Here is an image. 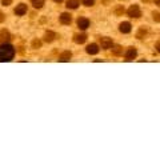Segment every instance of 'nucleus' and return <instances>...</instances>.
Here are the masks:
<instances>
[{"instance_id": "f257e3e1", "label": "nucleus", "mask_w": 160, "mask_h": 160, "mask_svg": "<svg viewBox=\"0 0 160 160\" xmlns=\"http://www.w3.org/2000/svg\"><path fill=\"white\" fill-rule=\"evenodd\" d=\"M15 56V48L9 44H2L0 46V62H11Z\"/></svg>"}, {"instance_id": "f03ea898", "label": "nucleus", "mask_w": 160, "mask_h": 160, "mask_svg": "<svg viewBox=\"0 0 160 160\" xmlns=\"http://www.w3.org/2000/svg\"><path fill=\"white\" fill-rule=\"evenodd\" d=\"M128 16H131V18H140L142 16V11H140V8L139 6H136V4H133V6H131L128 8Z\"/></svg>"}, {"instance_id": "7ed1b4c3", "label": "nucleus", "mask_w": 160, "mask_h": 160, "mask_svg": "<svg viewBox=\"0 0 160 160\" xmlns=\"http://www.w3.org/2000/svg\"><path fill=\"white\" fill-rule=\"evenodd\" d=\"M100 47L103 49H108L112 47V40L109 38H100Z\"/></svg>"}, {"instance_id": "20e7f679", "label": "nucleus", "mask_w": 160, "mask_h": 160, "mask_svg": "<svg viewBox=\"0 0 160 160\" xmlns=\"http://www.w3.org/2000/svg\"><path fill=\"white\" fill-rule=\"evenodd\" d=\"M78 27L80 29H87L89 27V20L87 18H79V20H78Z\"/></svg>"}, {"instance_id": "39448f33", "label": "nucleus", "mask_w": 160, "mask_h": 160, "mask_svg": "<svg viewBox=\"0 0 160 160\" xmlns=\"http://www.w3.org/2000/svg\"><path fill=\"white\" fill-rule=\"evenodd\" d=\"M119 29H120V32L122 33H129L131 32V24H129L128 22H123L119 26Z\"/></svg>"}, {"instance_id": "423d86ee", "label": "nucleus", "mask_w": 160, "mask_h": 160, "mask_svg": "<svg viewBox=\"0 0 160 160\" xmlns=\"http://www.w3.org/2000/svg\"><path fill=\"white\" fill-rule=\"evenodd\" d=\"M27 12V6L26 4H19V6H16V8H15V13L19 15V16H23L24 13Z\"/></svg>"}, {"instance_id": "0eeeda50", "label": "nucleus", "mask_w": 160, "mask_h": 160, "mask_svg": "<svg viewBox=\"0 0 160 160\" xmlns=\"http://www.w3.org/2000/svg\"><path fill=\"white\" fill-rule=\"evenodd\" d=\"M9 39H11V35L7 29H3V31H0V42L2 43H7L9 42Z\"/></svg>"}, {"instance_id": "6e6552de", "label": "nucleus", "mask_w": 160, "mask_h": 160, "mask_svg": "<svg viewBox=\"0 0 160 160\" xmlns=\"http://www.w3.org/2000/svg\"><path fill=\"white\" fill-rule=\"evenodd\" d=\"M136 55H138V51L135 48H128L127 49V52H126V59L127 60H133L135 58H136Z\"/></svg>"}, {"instance_id": "1a4fd4ad", "label": "nucleus", "mask_w": 160, "mask_h": 160, "mask_svg": "<svg viewBox=\"0 0 160 160\" xmlns=\"http://www.w3.org/2000/svg\"><path fill=\"white\" fill-rule=\"evenodd\" d=\"M71 22H72V18H71V15H69V13L64 12V13L60 15V23H62V24H69Z\"/></svg>"}, {"instance_id": "9d476101", "label": "nucleus", "mask_w": 160, "mask_h": 160, "mask_svg": "<svg viewBox=\"0 0 160 160\" xmlns=\"http://www.w3.org/2000/svg\"><path fill=\"white\" fill-rule=\"evenodd\" d=\"M86 51L89 55H96L99 52V47H98V44H89V46L86 48Z\"/></svg>"}, {"instance_id": "9b49d317", "label": "nucleus", "mask_w": 160, "mask_h": 160, "mask_svg": "<svg viewBox=\"0 0 160 160\" xmlns=\"http://www.w3.org/2000/svg\"><path fill=\"white\" fill-rule=\"evenodd\" d=\"M71 58H72V53L69 52V51H66V52H63L59 56V62H69Z\"/></svg>"}, {"instance_id": "f8f14e48", "label": "nucleus", "mask_w": 160, "mask_h": 160, "mask_svg": "<svg viewBox=\"0 0 160 160\" xmlns=\"http://www.w3.org/2000/svg\"><path fill=\"white\" fill-rule=\"evenodd\" d=\"M87 40V36L84 33H82V35H76V36L73 38V42L75 43H78V44H83L84 42Z\"/></svg>"}, {"instance_id": "ddd939ff", "label": "nucleus", "mask_w": 160, "mask_h": 160, "mask_svg": "<svg viewBox=\"0 0 160 160\" xmlns=\"http://www.w3.org/2000/svg\"><path fill=\"white\" fill-rule=\"evenodd\" d=\"M55 32H52V31H48V32H46V35H44V40H46L47 43H51V42H53V39H55Z\"/></svg>"}, {"instance_id": "4468645a", "label": "nucleus", "mask_w": 160, "mask_h": 160, "mask_svg": "<svg viewBox=\"0 0 160 160\" xmlns=\"http://www.w3.org/2000/svg\"><path fill=\"white\" fill-rule=\"evenodd\" d=\"M79 4H80L79 0H68V2H67V7L71 8V9H76L79 7Z\"/></svg>"}, {"instance_id": "2eb2a0df", "label": "nucleus", "mask_w": 160, "mask_h": 160, "mask_svg": "<svg viewBox=\"0 0 160 160\" xmlns=\"http://www.w3.org/2000/svg\"><path fill=\"white\" fill-rule=\"evenodd\" d=\"M32 6L35 8H42L44 6V0H32Z\"/></svg>"}, {"instance_id": "dca6fc26", "label": "nucleus", "mask_w": 160, "mask_h": 160, "mask_svg": "<svg viewBox=\"0 0 160 160\" xmlns=\"http://www.w3.org/2000/svg\"><path fill=\"white\" fill-rule=\"evenodd\" d=\"M111 48H112V52H113L115 55H118V56L123 53V48L120 47V46H115V47H111Z\"/></svg>"}, {"instance_id": "f3484780", "label": "nucleus", "mask_w": 160, "mask_h": 160, "mask_svg": "<svg viewBox=\"0 0 160 160\" xmlns=\"http://www.w3.org/2000/svg\"><path fill=\"white\" fill-rule=\"evenodd\" d=\"M82 3L84 4V6H87V7H91V6H93L95 0H82Z\"/></svg>"}, {"instance_id": "a211bd4d", "label": "nucleus", "mask_w": 160, "mask_h": 160, "mask_svg": "<svg viewBox=\"0 0 160 160\" xmlns=\"http://www.w3.org/2000/svg\"><path fill=\"white\" fill-rule=\"evenodd\" d=\"M153 20L155 22H160V12H153Z\"/></svg>"}, {"instance_id": "6ab92c4d", "label": "nucleus", "mask_w": 160, "mask_h": 160, "mask_svg": "<svg viewBox=\"0 0 160 160\" xmlns=\"http://www.w3.org/2000/svg\"><path fill=\"white\" fill-rule=\"evenodd\" d=\"M32 46H33V48H39L40 46H42V43H40V42H39V40H33Z\"/></svg>"}, {"instance_id": "aec40b11", "label": "nucleus", "mask_w": 160, "mask_h": 160, "mask_svg": "<svg viewBox=\"0 0 160 160\" xmlns=\"http://www.w3.org/2000/svg\"><path fill=\"white\" fill-rule=\"evenodd\" d=\"M143 35H146V31H144V29H140V32L138 33V38H139V39H143V38H142Z\"/></svg>"}, {"instance_id": "412c9836", "label": "nucleus", "mask_w": 160, "mask_h": 160, "mask_svg": "<svg viewBox=\"0 0 160 160\" xmlns=\"http://www.w3.org/2000/svg\"><path fill=\"white\" fill-rule=\"evenodd\" d=\"M12 0H2V3H3V6H9L11 4Z\"/></svg>"}, {"instance_id": "4be33fe9", "label": "nucleus", "mask_w": 160, "mask_h": 160, "mask_svg": "<svg viewBox=\"0 0 160 160\" xmlns=\"http://www.w3.org/2000/svg\"><path fill=\"white\" fill-rule=\"evenodd\" d=\"M4 19H6V16H4V13L0 11V23H3V22H4Z\"/></svg>"}, {"instance_id": "5701e85b", "label": "nucleus", "mask_w": 160, "mask_h": 160, "mask_svg": "<svg viewBox=\"0 0 160 160\" xmlns=\"http://www.w3.org/2000/svg\"><path fill=\"white\" fill-rule=\"evenodd\" d=\"M122 12H124V9H123L122 7H118V9H116V13H118V15H120Z\"/></svg>"}, {"instance_id": "b1692460", "label": "nucleus", "mask_w": 160, "mask_h": 160, "mask_svg": "<svg viewBox=\"0 0 160 160\" xmlns=\"http://www.w3.org/2000/svg\"><path fill=\"white\" fill-rule=\"evenodd\" d=\"M156 49H158V52H160V42L156 43Z\"/></svg>"}, {"instance_id": "393cba45", "label": "nucleus", "mask_w": 160, "mask_h": 160, "mask_svg": "<svg viewBox=\"0 0 160 160\" xmlns=\"http://www.w3.org/2000/svg\"><path fill=\"white\" fill-rule=\"evenodd\" d=\"M155 2V4H156V6H160V0H153Z\"/></svg>"}, {"instance_id": "a878e982", "label": "nucleus", "mask_w": 160, "mask_h": 160, "mask_svg": "<svg viewBox=\"0 0 160 160\" xmlns=\"http://www.w3.org/2000/svg\"><path fill=\"white\" fill-rule=\"evenodd\" d=\"M53 2H56V3H62L63 0H53Z\"/></svg>"}, {"instance_id": "bb28decb", "label": "nucleus", "mask_w": 160, "mask_h": 160, "mask_svg": "<svg viewBox=\"0 0 160 160\" xmlns=\"http://www.w3.org/2000/svg\"><path fill=\"white\" fill-rule=\"evenodd\" d=\"M143 2H148V0H143Z\"/></svg>"}]
</instances>
